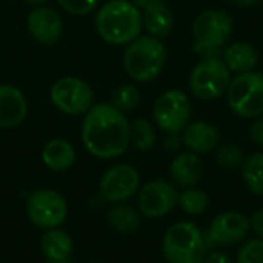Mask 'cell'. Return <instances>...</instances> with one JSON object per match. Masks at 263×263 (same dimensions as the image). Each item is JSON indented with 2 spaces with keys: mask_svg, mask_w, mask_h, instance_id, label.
<instances>
[{
  "mask_svg": "<svg viewBox=\"0 0 263 263\" xmlns=\"http://www.w3.org/2000/svg\"><path fill=\"white\" fill-rule=\"evenodd\" d=\"M142 214L139 210L125 205V203H116L106 214L109 227L120 234H134L139 231L142 225Z\"/></svg>",
  "mask_w": 263,
  "mask_h": 263,
  "instance_id": "obj_22",
  "label": "cell"
},
{
  "mask_svg": "<svg viewBox=\"0 0 263 263\" xmlns=\"http://www.w3.org/2000/svg\"><path fill=\"white\" fill-rule=\"evenodd\" d=\"M49 99L66 116H85L94 105V91L86 80L65 76L51 86Z\"/></svg>",
  "mask_w": 263,
  "mask_h": 263,
  "instance_id": "obj_9",
  "label": "cell"
},
{
  "mask_svg": "<svg viewBox=\"0 0 263 263\" xmlns=\"http://www.w3.org/2000/svg\"><path fill=\"white\" fill-rule=\"evenodd\" d=\"M86 151L103 160L120 157L131 145V122L111 103L92 105L80 128Z\"/></svg>",
  "mask_w": 263,
  "mask_h": 263,
  "instance_id": "obj_1",
  "label": "cell"
},
{
  "mask_svg": "<svg viewBox=\"0 0 263 263\" xmlns=\"http://www.w3.org/2000/svg\"><path fill=\"white\" fill-rule=\"evenodd\" d=\"M154 123L166 134H180L193 117L191 100L182 89H166L154 102Z\"/></svg>",
  "mask_w": 263,
  "mask_h": 263,
  "instance_id": "obj_8",
  "label": "cell"
},
{
  "mask_svg": "<svg viewBox=\"0 0 263 263\" xmlns=\"http://www.w3.org/2000/svg\"><path fill=\"white\" fill-rule=\"evenodd\" d=\"M251 231L250 217L240 211L219 213L203 231L208 248L233 247L247 239Z\"/></svg>",
  "mask_w": 263,
  "mask_h": 263,
  "instance_id": "obj_11",
  "label": "cell"
},
{
  "mask_svg": "<svg viewBox=\"0 0 263 263\" xmlns=\"http://www.w3.org/2000/svg\"><path fill=\"white\" fill-rule=\"evenodd\" d=\"M139 9H145V8H148V6H151V5H154V3H159V2H163V0H131Z\"/></svg>",
  "mask_w": 263,
  "mask_h": 263,
  "instance_id": "obj_34",
  "label": "cell"
},
{
  "mask_svg": "<svg viewBox=\"0 0 263 263\" xmlns=\"http://www.w3.org/2000/svg\"><path fill=\"white\" fill-rule=\"evenodd\" d=\"M242 176L247 188L254 194L263 197V153L250 154L242 165Z\"/></svg>",
  "mask_w": 263,
  "mask_h": 263,
  "instance_id": "obj_23",
  "label": "cell"
},
{
  "mask_svg": "<svg viewBox=\"0 0 263 263\" xmlns=\"http://www.w3.org/2000/svg\"><path fill=\"white\" fill-rule=\"evenodd\" d=\"M177 200L179 191L174 183L154 179L139 190L137 210L146 219H162L177 206Z\"/></svg>",
  "mask_w": 263,
  "mask_h": 263,
  "instance_id": "obj_12",
  "label": "cell"
},
{
  "mask_svg": "<svg viewBox=\"0 0 263 263\" xmlns=\"http://www.w3.org/2000/svg\"><path fill=\"white\" fill-rule=\"evenodd\" d=\"M220 143V131L216 125L203 120L190 122L182 131V145L194 154H208Z\"/></svg>",
  "mask_w": 263,
  "mask_h": 263,
  "instance_id": "obj_15",
  "label": "cell"
},
{
  "mask_svg": "<svg viewBox=\"0 0 263 263\" xmlns=\"http://www.w3.org/2000/svg\"><path fill=\"white\" fill-rule=\"evenodd\" d=\"M168 51L163 40L148 34L139 35L126 45L123 52V69L136 82L156 80L165 69Z\"/></svg>",
  "mask_w": 263,
  "mask_h": 263,
  "instance_id": "obj_3",
  "label": "cell"
},
{
  "mask_svg": "<svg viewBox=\"0 0 263 263\" xmlns=\"http://www.w3.org/2000/svg\"><path fill=\"white\" fill-rule=\"evenodd\" d=\"M236 263H263V239L245 240L237 253Z\"/></svg>",
  "mask_w": 263,
  "mask_h": 263,
  "instance_id": "obj_28",
  "label": "cell"
},
{
  "mask_svg": "<svg viewBox=\"0 0 263 263\" xmlns=\"http://www.w3.org/2000/svg\"><path fill=\"white\" fill-rule=\"evenodd\" d=\"M245 159L247 156L243 149L236 143H223L216 148V162L223 170L233 171V170L242 168Z\"/></svg>",
  "mask_w": 263,
  "mask_h": 263,
  "instance_id": "obj_27",
  "label": "cell"
},
{
  "mask_svg": "<svg viewBox=\"0 0 263 263\" xmlns=\"http://www.w3.org/2000/svg\"><path fill=\"white\" fill-rule=\"evenodd\" d=\"M26 214L29 222L40 230L59 228L68 217L66 200L54 190H35L26 200Z\"/></svg>",
  "mask_w": 263,
  "mask_h": 263,
  "instance_id": "obj_10",
  "label": "cell"
},
{
  "mask_svg": "<svg viewBox=\"0 0 263 263\" xmlns=\"http://www.w3.org/2000/svg\"><path fill=\"white\" fill-rule=\"evenodd\" d=\"M208 250L203 231L188 220L171 225L162 242V253L168 263H203Z\"/></svg>",
  "mask_w": 263,
  "mask_h": 263,
  "instance_id": "obj_5",
  "label": "cell"
},
{
  "mask_svg": "<svg viewBox=\"0 0 263 263\" xmlns=\"http://www.w3.org/2000/svg\"><path fill=\"white\" fill-rule=\"evenodd\" d=\"M157 134L151 122L146 119H134L131 122V145L137 151H151L156 146Z\"/></svg>",
  "mask_w": 263,
  "mask_h": 263,
  "instance_id": "obj_24",
  "label": "cell"
},
{
  "mask_svg": "<svg viewBox=\"0 0 263 263\" xmlns=\"http://www.w3.org/2000/svg\"><path fill=\"white\" fill-rule=\"evenodd\" d=\"M234 31L233 17L223 9L202 11L191 28L193 49L203 57L219 55L225 48Z\"/></svg>",
  "mask_w": 263,
  "mask_h": 263,
  "instance_id": "obj_4",
  "label": "cell"
},
{
  "mask_svg": "<svg viewBox=\"0 0 263 263\" xmlns=\"http://www.w3.org/2000/svg\"><path fill=\"white\" fill-rule=\"evenodd\" d=\"M28 114L25 94L12 85L0 83V129H12L23 123Z\"/></svg>",
  "mask_w": 263,
  "mask_h": 263,
  "instance_id": "obj_16",
  "label": "cell"
},
{
  "mask_svg": "<svg viewBox=\"0 0 263 263\" xmlns=\"http://www.w3.org/2000/svg\"><path fill=\"white\" fill-rule=\"evenodd\" d=\"M170 176L173 182L182 188L196 186L203 176V162L200 156L191 151L177 154L170 165Z\"/></svg>",
  "mask_w": 263,
  "mask_h": 263,
  "instance_id": "obj_17",
  "label": "cell"
},
{
  "mask_svg": "<svg viewBox=\"0 0 263 263\" xmlns=\"http://www.w3.org/2000/svg\"><path fill=\"white\" fill-rule=\"evenodd\" d=\"M142 25L148 35L163 40L173 32L174 14L165 2H159L142 11Z\"/></svg>",
  "mask_w": 263,
  "mask_h": 263,
  "instance_id": "obj_18",
  "label": "cell"
},
{
  "mask_svg": "<svg viewBox=\"0 0 263 263\" xmlns=\"http://www.w3.org/2000/svg\"><path fill=\"white\" fill-rule=\"evenodd\" d=\"M231 3L237 5V6H251V5H256L259 3L260 0H230Z\"/></svg>",
  "mask_w": 263,
  "mask_h": 263,
  "instance_id": "obj_35",
  "label": "cell"
},
{
  "mask_svg": "<svg viewBox=\"0 0 263 263\" xmlns=\"http://www.w3.org/2000/svg\"><path fill=\"white\" fill-rule=\"evenodd\" d=\"M203 263H233V260H231L230 254L225 253L223 250H214L205 256Z\"/></svg>",
  "mask_w": 263,
  "mask_h": 263,
  "instance_id": "obj_31",
  "label": "cell"
},
{
  "mask_svg": "<svg viewBox=\"0 0 263 263\" xmlns=\"http://www.w3.org/2000/svg\"><path fill=\"white\" fill-rule=\"evenodd\" d=\"M182 143V139L177 137V134H170L165 140V148H168L170 151H176Z\"/></svg>",
  "mask_w": 263,
  "mask_h": 263,
  "instance_id": "obj_33",
  "label": "cell"
},
{
  "mask_svg": "<svg viewBox=\"0 0 263 263\" xmlns=\"http://www.w3.org/2000/svg\"><path fill=\"white\" fill-rule=\"evenodd\" d=\"M140 190L139 171L128 165L119 163L106 170L99 183L100 197L108 203H122L129 200Z\"/></svg>",
  "mask_w": 263,
  "mask_h": 263,
  "instance_id": "obj_13",
  "label": "cell"
},
{
  "mask_svg": "<svg viewBox=\"0 0 263 263\" xmlns=\"http://www.w3.org/2000/svg\"><path fill=\"white\" fill-rule=\"evenodd\" d=\"M251 222V230L257 234V237L263 239V208H259L253 217H250Z\"/></svg>",
  "mask_w": 263,
  "mask_h": 263,
  "instance_id": "obj_32",
  "label": "cell"
},
{
  "mask_svg": "<svg viewBox=\"0 0 263 263\" xmlns=\"http://www.w3.org/2000/svg\"><path fill=\"white\" fill-rule=\"evenodd\" d=\"M250 139L259 145V146H263V116L257 117V119H253V123L250 126Z\"/></svg>",
  "mask_w": 263,
  "mask_h": 263,
  "instance_id": "obj_30",
  "label": "cell"
},
{
  "mask_svg": "<svg viewBox=\"0 0 263 263\" xmlns=\"http://www.w3.org/2000/svg\"><path fill=\"white\" fill-rule=\"evenodd\" d=\"M231 79L233 74L220 55L203 57L191 69L188 76V88L199 100L211 102L225 96Z\"/></svg>",
  "mask_w": 263,
  "mask_h": 263,
  "instance_id": "obj_6",
  "label": "cell"
},
{
  "mask_svg": "<svg viewBox=\"0 0 263 263\" xmlns=\"http://www.w3.org/2000/svg\"><path fill=\"white\" fill-rule=\"evenodd\" d=\"M57 3L65 12L71 15L83 17L96 11L99 0H57Z\"/></svg>",
  "mask_w": 263,
  "mask_h": 263,
  "instance_id": "obj_29",
  "label": "cell"
},
{
  "mask_svg": "<svg viewBox=\"0 0 263 263\" xmlns=\"http://www.w3.org/2000/svg\"><path fill=\"white\" fill-rule=\"evenodd\" d=\"M99 263H102V262H99Z\"/></svg>",
  "mask_w": 263,
  "mask_h": 263,
  "instance_id": "obj_38",
  "label": "cell"
},
{
  "mask_svg": "<svg viewBox=\"0 0 263 263\" xmlns=\"http://www.w3.org/2000/svg\"><path fill=\"white\" fill-rule=\"evenodd\" d=\"M48 263H54V262H48Z\"/></svg>",
  "mask_w": 263,
  "mask_h": 263,
  "instance_id": "obj_37",
  "label": "cell"
},
{
  "mask_svg": "<svg viewBox=\"0 0 263 263\" xmlns=\"http://www.w3.org/2000/svg\"><path fill=\"white\" fill-rule=\"evenodd\" d=\"M42 253L48 262L63 263L72 253V239L62 228L46 230L42 237Z\"/></svg>",
  "mask_w": 263,
  "mask_h": 263,
  "instance_id": "obj_21",
  "label": "cell"
},
{
  "mask_svg": "<svg viewBox=\"0 0 263 263\" xmlns=\"http://www.w3.org/2000/svg\"><path fill=\"white\" fill-rule=\"evenodd\" d=\"M177 205L188 216H200L208 210L210 197L203 190H200L197 186L183 188V191L179 193Z\"/></svg>",
  "mask_w": 263,
  "mask_h": 263,
  "instance_id": "obj_25",
  "label": "cell"
},
{
  "mask_svg": "<svg viewBox=\"0 0 263 263\" xmlns=\"http://www.w3.org/2000/svg\"><path fill=\"white\" fill-rule=\"evenodd\" d=\"M26 28L35 42L54 45L63 34V20L55 9L49 6H35L28 14Z\"/></svg>",
  "mask_w": 263,
  "mask_h": 263,
  "instance_id": "obj_14",
  "label": "cell"
},
{
  "mask_svg": "<svg viewBox=\"0 0 263 263\" xmlns=\"http://www.w3.org/2000/svg\"><path fill=\"white\" fill-rule=\"evenodd\" d=\"M28 5H31V6H45V3L48 2V0H25Z\"/></svg>",
  "mask_w": 263,
  "mask_h": 263,
  "instance_id": "obj_36",
  "label": "cell"
},
{
  "mask_svg": "<svg viewBox=\"0 0 263 263\" xmlns=\"http://www.w3.org/2000/svg\"><path fill=\"white\" fill-rule=\"evenodd\" d=\"M222 60L231 74H243L254 71L259 62L256 48L248 42H236L222 51Z\"/></svg>",
  "mask_w": 263,
  "mask_h": 263,
  "instance_id": "obj_20",
  "label": "cell"
},
{
  "mask_svg": "<svg viewBox=\"0 0 263 263\" xmlns=\"http://www.w3.org/2000/svg\"><path fill=\"white\" fill-rule=\"evenodd\" d=\"M230 109L242 119L263 116V74L250 71L236 74L225 92Z\"/></svg>",
  "mask_w": 263,
  "mask_h": 263,
  "instance_id": "obj_7",
  "label": "cell"
},
{
  "mask_svg": "<svg viewBox=\"0 0 263 263\" xmlns=\"http://www.w3.org/2000/svg\"><path fill=\"white\" fill-rule=\"evenodd\" d=\"M140 103V91L133 83H122L119 85L111 97V105L122 112L134 111Z\"/></svg>",
  "mask_w": 263,
  "mask_h": 263,
  "instance_id": "obj_26",
  "label": "cell"
},
{
  "mask_svg": "<svg viewBox=\"0 0 263 263\" xmlns=\"http://www.w3.org/2000/svg\"><path fill=\"white\" fill-rule=\"evenodd\" d=\"M262 74H263V72H262Z\"/></svg>",
  "mask_w": 263,
  "mask_h": 263,
  "instance_id": "obj_39",
  "label": "cell"
},
{
  "mask_svg": "<svg viewBox=\"0 0 263 263\" xmlns=\"http://www.w3.org/2000/svg\"><path fill=\"white\" fill-rule=\"evenodd\" d=\"M77 159L76 149L71 142L65 139H51L45 143L42 149V162L43 165L55 173L68 171L74 166Z\"/></svg>",
  "mask_w": 263,
  "mask_h": 263,
  "instance_id": "obj_19",
  "label": "cell"
},
{
  "mask_svg": "<svg viewBox=\"0 0 263 263\" xmlns=\"http://www.w3.org/2000/svg\"><path fill=\"white\" fill-rule=\"evenodd\" d=\"M94 25L103 42L126 46L142 34V9L131 0H109L96 12Z\"/></svg>",
  "mask_w": 263,
  "mask_h": 263,
  "instance_id": "obj_2",
  "label": "cell"
}]
</instances>
